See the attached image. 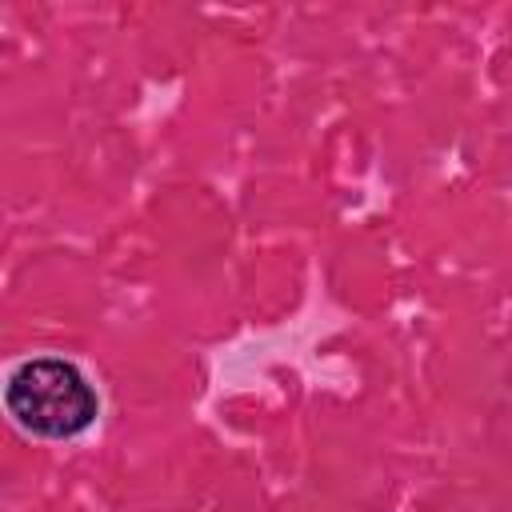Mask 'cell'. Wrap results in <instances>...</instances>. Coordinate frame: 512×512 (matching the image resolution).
<instances>
[{"mask_svg": "<svg viewBox=\"0 0 512 512\" xmlns=\"http://www.w3.org/2000/svg\"><path fill=\"white\" fill-rule=\"evenodd\" d=\"M4 408L36 440H72L96 424L100 396L80 364L64 356H32L8 372Z\"/></svg>", "mask_w": 512, "mask_h": 512, "instance_id": "obj_1", "label": "cell"}]
</instances>
